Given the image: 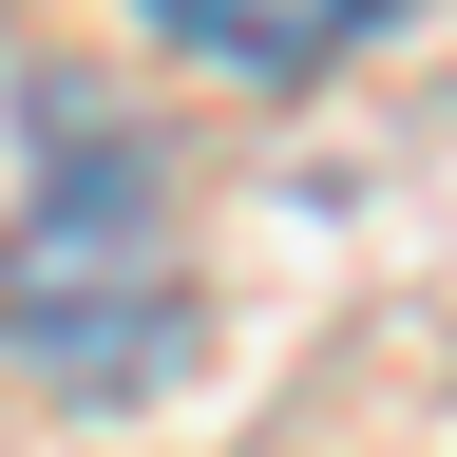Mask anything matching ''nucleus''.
<instances>
[{"instance_id":"obj_1","label":"nucleus","mask_w":457,"mask_h":457,"mask_svg":"<svg viewBox=\"0 0 457 457\" xmlns=\"http://www.w3.org/2000/svg\"><path fill=\"white\" fill-rule=\"evenodd\" d=\"M0 324H20L38 362H77V324H114V381L153 362L171 267H153V191H134V153H77V171L20 210V248H0Z\"/></svg>"},{"instance_id":"obj_2","label":"nucleus","mask_w":457,"mask_h":457,"mask_svg":"<svg viewBox=\"0 0 457 457\" xmlns=\"http://www.w3.org/2000/svg\"><path fill=\"white\" fill-rule=\"evenodd\" d=\"M362 20H381V0H153V38L210 57V77H324Z\"/></svg>"}]
</instances>
